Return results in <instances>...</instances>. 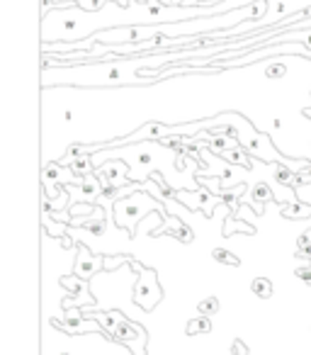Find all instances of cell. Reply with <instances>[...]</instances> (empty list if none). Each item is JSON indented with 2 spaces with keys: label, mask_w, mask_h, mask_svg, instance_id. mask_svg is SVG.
I'll use <instances>...</instances> for the list:
<instances>
[{
  "label": "cell",
  "mask_w": 311,
  "mask_h": 355,
  "mask_svg": "<svg viewBox=\"0 0 311 355\" xmlns=\"http://www.w3.org/2000/svg\"><path fill=\"white\" fill-rule=\"evenodd\" d=\"M251 290L256 297H260V300H270L272 297V280H267V277H256V280L251 282Z\"/></svg>",
  "instance_id": "10"
},
{
  "label": "cell",
  "mask_w": 311,
  "mask_h": 355,
  "mask_svg": "<svg viewBox=\"0 0 311 355\" xmlns=\"http://www.w3.org/2000/svg\"><path fill=\"white\" fill-rule=\"evenodd\" d=\"M161 297H163V290H161V285H159L156 270L141 268V270H139V282H136V287H134V302H136L143 311H151V309H156Z\"/></svg>",
  "instance_id": "1"
},
{
  "label": "cell",
  "mask_w": 311,
  "mask_h": 355,
  "mask_svg": "<svg viewBox=\"0 0 311 355\" xmlns=\"http://www.w3.org/2000/svg\"><path fill=\"white\" fill-rule=\"evenodd\" d=\"M214 326L209 316H199V319H190L188 321V336H197V334H209Z\"/></svg>",
  "instance_id": "11"
},
{
  "label": "cell",
  "mask_w": 311,
  "mask_h": 355,
  "mask_svg": "<svg viewBox=\"0 0 311 355\" xmlns=\"http://www.w3.org/2000/svg\"><path fill=\"white\" fill-rule=\"evenodd\" d=\"M280 212L287 219H311V205H304L296 200V202L280 205Z\"/></svg>",
  "instance_id": "7"
},
{
  "label": "cell",
  "mask_w": 311,
  "mask_h": 355,
  "mask_svg": "<svg viewBox=\"0 0 311 355\" xmlns=\"http://www.w3.org/2000/svg\"><path fill=\"white\" fill-rule=\"evenodd\" d=\"M197 311L199 316H214L219 311V300L217 297H207V300H202L197 304Z\"/></svg>",
  "instance_id": "12"
},
{
  "label": "cell",
  "mask_w": 311,
  "mask_h": 355,
  "mask_svg": "<svg viewBox=\"0 0 311 355\" xmlns=\"http://www.w3.org/2000/svg\"><path fill=\"white\" fill-rule=\"evenodd\" d=\"M251 193H253V202H256V207H258V214L263 212V205L270 202V200H275V193H272V185H270V183H265V180H260V183L253 185Z\"/></svg>",
  "instance_id": "8"
},
{
  "label": "cell",
  "mask_w": 311,
  "mask_h": 355,
  "mask_svg": "<svg viewBox=\"0 0 311 355\" xmlns=\"http://www.w3.org/2000/svg\"><path fill=\"white\" fill-rule=\"evenodd\" d=\"M109 340H117V343L127 345L132 350V355H146V331L129 319H124L117 326V331L109 336Z\"/></svg>",
  "instance_id": "2"
},
{
  "label": "cell",
  "mask_w": 311,
  "mask_h": 355,
  "mask_svg": "<svg viewBox=\"0 0 311 355\" xmlns=\"http://www.w3.org/2000/svg\"><path fill=\"white\" fill-rule=\"evenodd\" d=\"M85 316H88V319H93V321H98V326L105 331V334H107V338L114 334V331H117V326L127 319V316H124L122 311H117V309H112V311H93V314H88V311H85Z\"/></svg>",
  "instance_id": "6"
},
{
  "label": "cell",
  "mask_w": 311,
  "mask_h": 355,
  "mask_svg": "<svg viewBox=\"0 0 311 355\" xmlns=\"http://www.w3.org/2000/svg\"><path fill=\"white\" fill-rule=\"evenodd\" d=\"M61 285L69 287V290L75 295V297H66L64 309H71V306H88L90 302H93V300H90V295H88V285H85V280H80L78 275L61 277Z\"/></svg>",
  "instance_id": "4"
},
{
  "label": "cell",
  "mask_w": 311,
  "mask_h": 355,
  "mask_svg": "<svg viewBox=\"0 0 311 355\" xmlns=\"http://www.w3.org/2000/svg\"><path fill=\"white\" fill-rule=\"evenodd\" d=\"M294 193H296V200H299V202H304V205H311V183H306V185H299V188H296Z\"/></svg>",
  "instance_id": "15"
},
{
  "label": "cell",
  "mask_w": 311,
  "mask_h": 355,
  "mask_svg": "<svg viewBox=\"0 0 311 355\" xmlns=\"http://www.w3.org/2000/svg\"><path fill=\"white\" fill-rule=\"evenodd\" d=\"M294 275L299 277V280H304L306 285H311V263H306V266H299L294 270Z\"/></svg>",
  "instance_id": "17"
},
{
  "label": "cell",
  "mask_w": 311,
  "mask_h": 355,
  "mask_svg": "<svg viewBox=\"0 0 311 355\" xmlns=\"http://www.w3.org/2000/svg\"><path fill=\"white\" fill-rule=\"evenodd\" d=\"M212 258H214V261H219V263H224V266H233V268L238 266V258L233 256L231 251H226V248H214Z\"/></svg>",
  "instance_id": "13"
},
{
  "label": "cell",
  "mask_w": 311,
  "mask_h": 355,
  "mask_svg": "<svg viewBox=\"0 0 311 355\" xmlns=\"http://www.w3.org/2000/svg\"><path fill=\"white\" fill-rule=\"evenodd\" d=\"M71 171L75 175H93V156L90 153H78V156L71 161Z\"/></svg>",
  "instance_id": "9"
},
{
  "label": "cell",
  "mask_w": 311,
  "mask_h": 355,
  "mask_svg": "<svg viewBox=\"0 0 311 355\" xmlns=\"http://www.w3.org/2000/svg\"><path fill=\"white\" fill-rule=\"evenodd\" d=\"M175 198L180 200V202H185L188 207H195V209H202L204 214H212L214 207H217L222 200L214 198L209 190H197V193H185V190H180V193H175Z\"/></svg>",
  "instance_id": "5"
},
{
  "label": "cell",
  "mask_w": 311,
  "mask_h": 355,
  "mask_svg": "<svg viewBox=\"0 0 311 355\" xmlns=\"http://www.w3.org/2000/svg\"><path fill=\"white\" fill-rule=\"evenodd\" d=\"M105 270V256H95L85 246H78V258H75L73 275H78L80 280H90L95 272Z\"/></svg>",
  "instance_id": "3"
},
{
  "label": "cell",
  "mask_w": 311,
  "mask_h": 355,
  "mask_svg": "<svg viewBox=\"0 0 311 355\" xmlns=\"http://www.w3.org/2000/svg\"><path fill=\"white\" fill-rule=\"evenodd\" d=\"M124 263H132V258H127V256H117V258L105 256V270H112V268H119V266H124Z\"/></svg>",
  "instance_id": "16"
},
{
  "label": "cell",
  "mask_w": 311,
  "mask_h": 355,
  "mask_svg": "<svg viewBox=\"0 0 311 355\" xmlns=\"http://www.w3.org/2000/svg\"><path fill=\"white\" fill-rule=\"evenodd\" d=\"M90 212H98V205H93V202H78V205H71V207H69L71 219L83 217V214H90Z\"/></svg>",
  "instance_id": "14"
}]
</instances>
